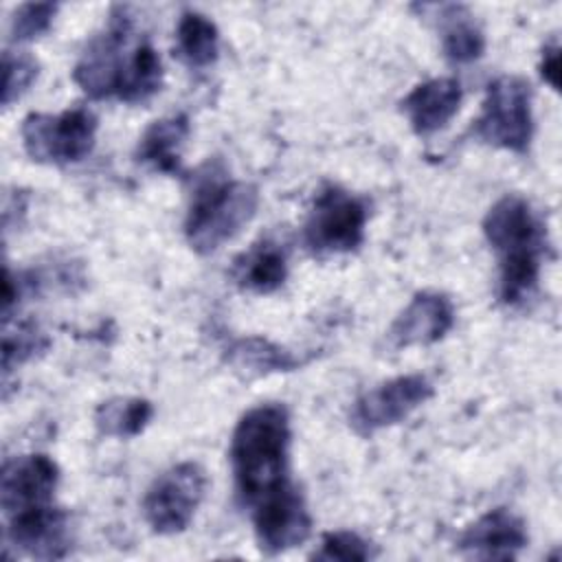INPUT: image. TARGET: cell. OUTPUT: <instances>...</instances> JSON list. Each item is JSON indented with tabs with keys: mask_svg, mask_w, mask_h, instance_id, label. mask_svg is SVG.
Listing matches in <instances>:
<instances>
[{
	"mask_svg": "<svg viewBox=\"0 0 562 562\" xmlns=\"http://www.w3.org/2000/svg\"><path fill=\"white\" fill-rule=\"evenodd\" d=\"M72 81L94 101L116 99L130 105L149 101L162 88L160 55L136 31L127 7H112L103 29L81 50Z\"/></svg>",
	"mask_w": 562,
	"mask_h": 562,
	"instance_id": "cell-1",
	"label": "cell"
},
{
	"mask_svg": "<svg viewBox=\"0 0 562 562\" xmlns=\"http://www.w3.org/2000/svg\"><path fill=\"white\" fill-rule=\"evenodd\" d=\"M290 413L279 402L248 408L231 435V470L237 498L252 509L263 498L292 485Z\"/></svg>",
	"mask_w": 562,
	"mask_h": 562,
	"instance_id": "cell-2",
	"label": "cell"
},
{
	"mask_svg": "<svg viewBox=\"0 0 562 562\" xmlns=\"http://www.w3.org/2000/svg\"><path fill=\"white\" fill-rule=\"evenodd\" d=\"M498 261V299L507 307L527 303L538 290L549 235L542 217L516 193L498 198L481 222Z\"/></svg>",
	"mask_w": 562,
	"mask_h": 562,
	"instance_id": "cell-3",
	"label": "cell"
},
{
	"mask_svg": "<svg viewBox=\"0 0 562 562\" xmlns=\"http://www.w3.org/2000/svg\"><path fill=\"white\" fill-rule=\"evenodd\" d=\"M259 189L235 180L220 160H209L193 178L184 215V237L198 255H211L231 241L255 217Z\"/></svg>",
	"mask_w": 562,
	"mask_h": 562,
	"instance_id": "cell-4",
	"label": "cell"
},
{
	"mask_svg": "<svg viewBox=\"0 0 562 562\" xmlns=\"http://www.w3.org/2000/svg\"><path fill=\"white\" fill-rule=\"evenodd\" d=\"M369 220L367 202L338 187L325 184L312 200L303 224V244L312 255H347L362 246Z\"/></svg>",
	"mask_w": 562,
	"mask_h": 562,
	"instance_id": "cell-5",
	"label": "cell"
},
{
	"mask_svg": "<svg viewBox=\"0 0 562 562\" xmlns=\"http://www.w3.org/2000/svg\"><path fill=\"white\" fill-rule=\"evenodd\" d=\"M474 136L492 147L527 154L533 138L531 86L518 75H501L487 83Z\"/></svg>",
	"mask_w": 562,
	"mask_h": 562,
	"instance_id": "cell-6",
	"label": "cell"
},
{
	"mask_svg": "<svg viewBox=\"0 0 562 562\" xmlns=\"http://www.w3.org/2000/svg\"><path fill=\"white\" fill-rule=\"evenodd\" d=\"M20 134L31 160L55 167L75 165L94 147L97 116L88 108H70L59 114L31 112L24 116Z\"/></svg>",
	"mask_w": 562,
	"mask_h": 562,
	"instance_id": "cell-7",
	"label": "cell"
},
{
	"mask_svg": "<svg viewBox=\"0 0 562 562\" xmlns=\"http://www.w3.org/2000/svg\"><path fill=\"white\" fill-rule=\"evenodd\" d=\"M206 472L195 461H180L160 472L143 496V516L154 533L184 531L206 494Z\"/></svg>",
	"mask_w": 562,
	"mask_h": 562,
	"instance_id": "cell-8",
	"label": "cell"
},
{
	"mask_svg": "<svg viewBox=\"0 0 562 562\" xmlns=\"http://www.w3.org/2000/svg\"><path fill=\"white\" fill-rule=\"evenodd\" d=\"M435 393L432 382L422 373L397 375L360 393L349 411L351 428L369 437L382 428L404 422Z\"/></svg>",
	"mask_w": 562,
	"mask_h": 562,
	"instance_id": "cell-9",
	"label": "cell"
},
{
	"mask_svg": "<svg viewBox=\"0 0 562 562\" xmlns=\"http://www.w3.org/2000/svg\"><path fill=\"white\" fill-rule=\"evenodd\" d=\"M248 512L257 544L266 555L285 553L310 538L312 516L296 483L263 498Z\"/></svg>",
	"mask_w": 562,
	"mask_h": 562,
	"instance_id": "cell-10",
	"label": "cell"
},
{
	"mask_svg": "<svg viewBox=\"0 0 562 562\" xmlns=\"http://www.w3.org/2000/svg\"><path fill=\"white\" fill-rule=\"evenodd\" d=\"M59 485L57 463L42 452L11 457L0 472V507L4 518L55 503Z\"/></svg>",
	"mask_w": 562,
	"mask_h": 562,
	"instance_id": "cell-11",
	"label": "cell"
},
{
	"mask_svg": "<svg viewBox=\"0 0 562 562\" xmlns=\"http://www.w3.org/2000/svg\"><path fill=\"white\" fill-rule=\"evenodd\" d=\"M7 544L35 560H59L70 551V518L64 507L46 505L7 516Z\"/></svg>",
	"mask_w": 562,
	"mask_h": 562,
	"instance_id": "cell-12",
	"label": "cell"
},
{
	"mask_svg": "<svg viewBox=\"0 0 562 562\" xmlns=\"http://www.w3.org/2000/svg\"><path fill=\"white\" fill-rule=\"evenodd\" d=\"M454 303L448 294L422 290L391 323L386 331L389 347L406 349L415 345H435L454 327Z\"/></svg>",
	"mask_w": 562,
	"mask_h": 562,
	"instance_id": "cell-13",
	"label": "cell"
},
{
	"mask_svg": "<svg viewBox=\"0 0 562 562\" xmlns=\"http://www.w3.org/2000/svg\"><path fill=\"white\" fill-rule=\"evenodd\" d=\"M525 520L507 507H494L479 516L459 536V551L474 560H514L527 547Z\"/></svg>",
	"mask_w": 562,
	"mask_h": 562,
	"instance_id": "cell-14",
	"label": "cell"
},
{
	"mask_svg": "<svg viewBox=\"0 0 562 562\" xmlns=\"http://www.w3.org/2000/svg\"><path fill=\"white\" fill-rule=\"evenodd\" d=\"M461 99L463 90L454 77H435L417 83L402 99V112L417 136H430L450 123Z\"/></svg>",
	"mask_w": 562,
	"mask_h": 562,
	"instance_id": "cell-15",
	"label": "cell"
},
{
	"mask_svg": "<svg viewBox=\"0 0 562 562\" xmlns=\"http://www.w3.org/2000/svg\"><path fill=\"white\" fill-rule=\"evenodd\" d=\"M231 277L244 292L272 294L288 279V248L272 237H261L235 257Z\"/></svg>",
	"mask_w": 562,
	"mask_h": 562,
	"instance_id": "cell-16",
	"label": "cell"
},
{
	"mask_svg": "<svg viewBox=\"0 0 562 562\" xmlns=\"http://www.w3.org/2000/svg\"><path fill=\"white\" fill-rule=\"evenodd\" d=\"M419 7L426 11H432V18H437L441 50L450 64L468 66L483 57L485 33L465 4L446 2V4H419Z\"/></svg>",
	"mask_w": 562,
	"mask_h": 562,
	"instance_id": "cell-17",
	"label": "cell"
},
{
	"mask_svg": "<svg viewBox=\"0 0 562 562\" xmlns=\"http://www.w3.org/2000/svg\"><path fill=\"white\" fill-rule=\"evenodd\" d=\"M191 132L187 114H171L154 121L136 145V160L154 171L180 176L182 147Z\"/></svg>",
	"mask_w": 562,
	"mask_h": 562,
	"instance_id": "cell-18",
	"label": "cell"
},
{
	"mask_svg": "<svg viewBox=\"0 0 562 562\" xmlns=\"http://www.w3.org/2000/svg\"><path fill=\"white\" fill-rule=\"evenodd\" d=\"M224 360L246 378H261L270 373L294 371L303 364V358L261 336L233 338L224 347Z\"/></svg>",
	"mask_w": 562,
	"mask_h": 562,
	"instance_id": "cell-19",
	"label": "cell"
},
{
	"mask_svg": "<svg viewBox=\"0 0 562 562\" xmlns=\"http://www.w3.org/2000/svg\"><path fill=\"white\" fill-rule=\"evenodd\" d=\"M178 57L195 70L209 68L220 55V31L213 20L200 11H184L176 26Z\"/></svg>",
	"mask_w": 562,
	"mask_h": 562,
	"instance_id": "cell-20",
	"label": "cell"
},
{
	"mask_svg": "<svg viewBox=\"0 0 562 562\" xmlns=\"http://www.w3.org/2000/svg\"><path fill=\"white\" fill-rule=\"evenodd\" d=\"M154 417V404L145 397H110L94 411L99 435L114 439H132L140 435Z\"/></svg>",
	"mask_w": 562,
	"mask_h": 562,
	"instance_id": "cell-21",
	"label": "cell"
},
{
	"mask_svg": "<svg viewBox=\"0 0 562 562\" xmlns=\"http://www.w3.org/2000/svg\"><path fill=\"white\" fill-rule=\"evenodd\" d=\"M50 347V338L33 321L4 323L2 334V373L9 378L13 369L29 362L31 358L44 353Z\"/></svg>",
	"mask_w": 562,
	"mask_h": 562,
	"instance_id": "cell-22",
	"label": "cell"
},
{
	"mask_svg": "<svg viewBox=\"0 0 562 562\" xmlns=\"http://www.w3.org/2000/svg\"><path fill=\"white\" fill-rule=\"evenodd\" d=\"M375 547L364 540L356 531L338 529V531H327L321 536L318 547L312 553V560H323V562H364L375 558Z\"/></svg>",
	"mask_w": 562,
	"mask_h": 562,
	"instance_id": "cell-23",
	"label": "cell"
},
{
	"mask_svg": "<svg viewBox=\"0 0 562 562\" xmlns=\"http://www.w3.org/2000/svg\"><path fill=\"white\" fill-rule=\"evenodd\" d=\"M59 4L55 2H24L20 4L9 22V35L11 42L24 44L42 37L50 26L57 15Z\"/></svg>",
	"mask_w": 562,
	"mask_h": 562,
	"instance_id": "cell-24",
	"label": "cell"
},
{
	"mask_svg": "<svg viewBox=\"0 0 562 562\" xmlns=\"http://www.w3.org/2000/svg\"><path fill=\"white\" fill-rule=\"evenodd\" d=\"M2 70H4L2 105L9 108L33 86V81L37 79V72H40V64L29 53L4 50L2 53Z\"/></svg>",
	"mask_w": 562,
	"mask_h": 562,
	"instance_id": "cell-25",
	"label": "cell"
},
{
	"mask_svg": "<svg viewBox=\"0 0 562 562\" xmlns=\"http://www.w3.org/2000/svg\"><path fill=\"white\" fill-rule=\"evenodd\" d=\"M538 68H540V77L553 90H560V44H558L555 37L549 44H544Z\"/></svg>",
	"mask_w": 562,
	"mask_h": 562,
	"instance_id": "cell-26",
	"label": "cell"
}]
</instances>
